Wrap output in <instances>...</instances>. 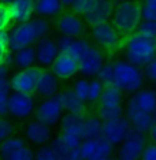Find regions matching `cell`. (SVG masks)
I'll use <instances>...</instances> for the list:
<instances>
[{"label": "cell", "instance_id": "obj_1", "mask_svg": "<svg viewBox=\"0 0 156 160\" xmlns=\"http://www.w3.org/2000/svg\"><path fill=\"white\" fill-rule=\"evenodd\" d=\"M48 33L49 23L44 18H32L28 22L17 23L8 32V48L11 52H15L25 47H32Z\"/></svg>", "mask_w": 156, "mask_h": 160}, {"label": "cell", "instance_id": "obj_2", "mask_svg": "<svg viewBox=\"0 0 156 160\" xmlns=\"http://www.w3.org/2000/svg\"><path fill=\"white\" fill-rule=\"evenodd\" d=\"M122 55L129 63L144 68L156 56V40L145 38L136 32L128 34L122 45Z\"/></svg>", "mask_w": 156, "mask_h": 160}, {"label": "cell", "instance_id": "obj_3", "mask_svg": "<svg viewBox=\"0 0 156 160\" xmlns=\"http://www.w3.org/2000/svg\"><path fill=\"white\" fill-rule=\"evenodd\" d=\"M145 75L143 68L134 66L125 59L114 62V83L123 94H133L145 86Z\"/></svg>", "mask_w": 156, "mask_h": 160}, {"label": "cell", "instance_id": "obj_4", "mask_svg": "<svg viewBox=\"0 0 156 160\" xmlns=\"http://www.w3.org/2000/svg\"><path fill=\"white\" fill-rule=\"evenodd\" d=\"M141 21V3L136 0H126L114 7L110 22L121 34H132L136 32Z\"/></svg>", "mask_w": 156, "mask_h": 160}, {"label": "cell", "instance_id": "obj_5", "mask_svg": "<svg viewBox=\"0 0 156 160\" xmlns=\"http://www.w3.org/2000/svg\"><path fill=\"white\" fill-rule=\"evenodd\" d=\"M147 144H148L147 134L132 127L126 140L117 147L118 160H140Z\"/></svg>", "mask_w": 156, "mask_h": 160}, {"label": "cell", "instance_id": "obj_6", "mask_svg": "<svg viewBox=\"0 0 156 160\" xmlns=\"http://www.w3.org/2000/svg\"><path fill=\"white\" fill-rule=\"evenodd\" d=\"M64 114L63 107L59 103V100L53 97H48V99H43L40 103L36 105L34 110V119L49 127H56L59 126L60 118Z\"/></svg>", "mask_w": 156, "mask_h": 160}, {"label": "cell", "instance_id": "obj_7", "mask_svg": "<svg viewBox=\"0 0 156 160\" xmlns=\"http://www.w3.org/2000/svg\"><path fill=\"white\" fill-rule=\"evenodd\" d=\"M36 99L33 94L13 92L8 97V115L14 119H28L34 114Z\"/></svg>", "mask_w": 156, "mask_h": 160}, {"label": "cell", "instance_id": "obj_8", "mask_svg": "<svg viewBox=\"0 0 156 160\" xmlns=\"http://www.w3.org/2000/svg\"><path fill=\"white\" fill-rule=\"evenodd\" d=\"M79 152H81L82 160H99L114 155L115 147L100 136L97 138L82 140L79 145Z\"/></svg>", "mask_w": 156, "mask_h": 160}, {"label": "cell", "instance_id": "obj_9", "mask_svg": "<svg viewBox=\"0 0 156 160\" xmlns=\"http://www.w3.org/2000/svg\"><path fill=\"white\" fill-rule=\"evenodd\" d=\"M106 63L103 49L97 45H90L88 52L78 60V74L84 78H95L103 64Z\"/></svg>", "mask_w": 156, "mask_h": 160}, {"label": "cell", "instance_id": "obj_10", "mask_svg": "<svg viewBox=\"0 0 156 160\" xmlns=\"http://www.w3.org/2000/svg\"><path fill=\"white\" fill-rule=\"evenodd\" d=\"M92 38L96 41L100 49L114 51L121 45V33L111 25V22H104L90 28Z\"/></svg>", "mask_w": 156, "mask_h": 160}, {"label": "cell", "instance_id": "obj_11", "mask_svg": "<svg viewBox=\"0 0 156 160\" xmlns=\"http://www.w3.org/2000/svg\"><path fill=\"white\" fill-rule=\"evenodd\" d=\"M132 129V125L125 115L118 119H112V121L103 122V127H101V137L106 138L110 144H112L115 148L119 144H122L126 140L128 134Z\"/></svg>", "mask_w": 156, "mask_h": 160}, {"label": "cell", "instance_id": "obj_12", "mask_svg": "<svg viewBox=\"0 0 156 160\" xmlns=\"http://www.w3.org/2000/svg\"><path fill=\"white\" fill-rule=\"evenodd\" d=\"M40 70H41V68L38 66L23 68V70H18L11 78H8L11 90L13 92L34 94L36 81H37Z\"/></svg>", "mask_w": 156, "mask_h": 160}, {"label": "cell", "instance_id": "obj_13", "mask_svg": "<svg viewBox=\"0 0 156 160\" xmlns=\"http://www.w3.org/2000/svg\"><path fill=\"white\" fill-rule=\"evenodd\" d=\"M114 7L115 4L111 0H95L92 7L82 15L85 25L93 28L96 25L110 22L112 12H114Z\"/></svg>", "mask_w": 156, "mask_h": 160}, {"label": "cell", "instance_id": "obj_14", "mask_svg": "<svg viewBox=\"0 0 156 160\" xmlns=\"http://www.w3.org/2000/svg\"><path fill=\"white\" fill-rule=\"evenodd\" d=\"M36 51V66L40 68H49L52 63L59 55L55 38H51L49 36L40 38L34 44Z\"/></svg>", "mask_w": 156, "mask_h": 160}, {"label": "cell", "instance_id": "obj_15", "mask_svg": "<svg viewBox=\"0 0 156 160\" xmlns=\"http://www.w3.org/2000/svg\"><path fill=\"white\" fill-rule=\"evenodd\" d=\"M85 22L75 12H66L59 15L56 21V30L59 34L68 36L71 38H78L85 34Z\"/></svg>", "mask_w": 156, "mask_h": 160}, {"label": "cell", "instance_id": "obj_16", "mask_svg": "<svg viewBox=\"0 0 156 160\" xmlns=\"http://www.w3.org/2000/svg\"><path fill=\"white\" fill-rule=\"evenodd\" d=\"M53 138V130L52 127L44 125V123L36 121L28 122L25 126V141L30 142L34 147H43V145H48L51 140Z\"/></svg>", "mask_w": 156, "mask_h": 160}, {"label": "cell", "instance_id": "obj_17", "mask_svg": "<svg viewBox=\"0 0 156 160\" xmlns=\"http://www.w3.org/2000/svg\"><path fill=\"white\" fill-rule=\"evenodd\" d=\"M49 70L62 81H71L78 75V62L68 55V53H59Z\"/></svg>", "mask_w": 156, "mask_h": 160}, {"label": "cell", "instance_id": "obj_18", "mask_svg": "<svg viewBox=\"0 0 156 160\" xmlns=\"http://www.w3.org/2000/svg\"><path fill=\"white\" fill-rule=\"evenodd\" d=\"M126 105L136 108L138 111L147 112V114H153V111L156 110V90L153 88L144 86L136 93L130 94Z\"/></svg>", "mask_w": 156, "mask_h": 160}, {"label": "cell", "instance_id": "obj_19", "mask_svg": "<svg viewBox=\"0 0 156 160\" xmlns=\"http://www.w3.org/2000/svg\"><path fill=\"white\" fill-rule=\"evenodd\" d=\"M60 90V81L53 74L49 68H41L38 72L37 81H36V90L38 96L43 99H48V97L56 96L58 92Z\"/></svg>", "mask_w": 156, "mask_h": 160}, {"label": "cell", "instance_id": "obj_20", "mask_svg": "<svg viewBox=\"0 0 156 160\" xmlns=\"http://www.w3.org/2000/svg\"><path fill=\"white\" fill-rule=\"evenodd\" d=\"M34 2L36 0H14L10 3L7 8L13 22L23 23L30 21L34 15Z\"/></svg>", "mask_w": 156, "mask_h": 160}, {"label": "cell", "instance_id": "obj_21", "mask_svg": "<svg viewBox=\"0 0 156 160\" xmlns=\"http://www.w3.org/2000/svg\"><path fill=\"white\" fill-rule=\"evenodd\" d=\"M55 97L59 100L64 112H71V114H85L86 112L88 105H86L85 101H82L79 97L75 96V93L73 92L71 88L59 90Z\"/></svg>", "mask_w": 156, "mask_h": 160}, {"label": "cell", "instance_id": "obj_22", "mask_svg": "<svg viewBox=\"0 0 156 160\" xmlns=\"http://www.w3.org/2000/svg\"><path fill=\"white\" fill-rule=\"evenodd\" d=\"M125 118L130 122L132 127L140 130V132H143L145 134H148L152 125L155 123L153 115L152 114H147V112L138 111V110H136V108L128 107V105L125 107Z\"/></svg>", "mask_w": 156, "mask_h": 160}, {"label": "cell", "instance_id": "obj_23", "mask_svg": "<svg viewBox=\"0 0 156 160\" xmlns=\"http://www.w3.org/2000/svg\"><path fill=\"white\" fill-rule=\"evenodd\" d=\"M85 114H71L64 112L60 118L59 126L60 133H71L82 138V129H84Z\"/></svg>", "mask_w": 156, "mask_h": 160}, {"label": "cell", "instance_id": "obj_24", "mask_svg": "<svg viewBox=\"0 0 156 160\" xmlns=\"http://www.w3.org/2000/svg\"><path fill=\"white\" fill-rule=\"evenodd\" d=\"M51 149L53 151L58 160H82L79 148H70L62 142L59 136L53 137L49 142Z\"/></svg>", "mask_w": 156, "mask_h": 160}, {"label": "cell", "instance_id": "obj_25", "mask_svg": "<svg viewBox=\"0 0 156 160\" xmlns=\"http://www.w3.org/2000/svg\"><path fill=\"white\" fill-rule=\"evenodd\" d=\"M63 4L60 0H36L34 2V14L40 18H55L63 11Z\"/></svg>", "mask_w": 156, "mask_h": 160}, {"label": "cell", "instance_id": "obj_26", "mask_svg": "<svg viewBox=\"0 0 156 160\" xmlns=\"http://www.w3.org/2000/svg\"><path fill=\"white\" fill-rule=\"evenodd\" d=\"M123 101H125V94L117 86L110 85L104 86L103 93L97 101V107H123Z\"/></svg>", "mask_w": 156, "mask_h": 160}, {"label": "cell", "instance_id": "obj_27", "mask_svg": "<svg viewBox=\"0 0 156 160\" xmlns=\"http://www.w3.org/2000/svg\"><path fill=\"white\" fill-rule=\"evenodd\" d=\"M13 66H15L18 70H23L36 66V51L34 45L25 47L13 52Z\"/></svg>", "mask_w": 156, "mask_h": 160}, {"label": "cell", "instance_id": "obj_28", "mask_svg": "<svg viewBox=\"0 0 156 160\" xmlns=\"http://www.w3.org/2000/svg\"><path fill=\"white\" fill-rule=\"evenodd\" d=\"M101 127L103 121L95 115H86L84 121V129H82V140H89V138H97L101 136Z\"/></svg>", "mask_w": 156, "mask_h": 160}, {"label": "cell", "instance_id": "obj_29", "mask_svg": "<svg viewBox=\"0 0 156 160\" xmlns=\"http://www.w3.org/2000/svg\"><path fill=\"white\" fill-rule=\"evenodd\" d=\"M26 145V141L22 137L18 136H11L7 140H4L3 142H0V159L6 160L10 155H13L17 149H19L21 147Z\"/></svg>", "mask_w": 156, "mask_h": 160}, {"label": "cell", "instance_id": "obj_30", "mask_svg": "<svg viewBox=\"0 0 156 160\" xmlns=\"http://www.w3.org/2000/svg\"><path fill=\"white\" fill-rule=\"evenodd\" d=\"M90 45L92 44H90L88 40L84 38V37L74 38L73 40V42H71V45H70V48H68V51H67V53L73 58V59H75L78 62L86 52H88Z\"/></svg>", "mask_w": 156, "mask_h": 160}, {"label": "cell", "instance_id": "obj_31", "mask_svg": "<svg viewBox=\"0 0 156 160\" xmlns=\"http://www.w3.org/2000/svg\"><path fill=\"white\" fill-rule=\"evenodd\" d=\"M96 115L103 122L118 119L125 115V107H97Z\"/></svg>", "mask_w": 156, "mask_h": 160}, {"label": "cell", "instance_id": "obj_32", "mask_svg": "<svg viewBox=\"0 0 156 160\" xmlns=\"http://www.w3.org/2000/svg\"><path fill=\"white\" fill-rule=\"evenodd\" d=\"M104 85L101 83L96 77L89 79V86H88V99H86V104H97L101 93H103Z\"/></svg>", "mask_w": 156, "mask_h": 160}, {"label": "cell", "instance_id": "obj_33", "mask_svg": "<svg viewBox=\"0 0 156 160\" xmlns=\"http://www.w3.org/2000/svg\"><path fill=\"white\" fill-rule=\"evenodd\" d=\"M10 93H11L10 81L6 79V81L0 85V118L8 115V97H10Z\"/></svg>", "mask_w": 156, "mask_h": 160}, {"label": "cell", "instance_id": "obj_34", "mask_svg": "<svg viewBox=\"0 0 156 160\" xmlns=\"http://www.w3.org/2000/svg\"><path fill=\"white\" fill-rule=\"evenodd\" d=\"M96 78L103 83L104 86H110L114 83V62H106L100 71L97 72Z\"/></svg>", "mask_w": 156, "mask_h": 160}, {"label": "cell", "instance_id": "obj_35", "mask_svg": "<svg viewBox=\"0 0 156 160\" xmlns=\"http://www.w3.org/2000/svg\"><path fill=\"white\" fill-rule=\"evenodd\" d=\"M136 33H138L145 38L156 40V22H153V21H141L136 29Z\"/></svg>", "mask_w": 156, "mask_h": 160}, {"label": "cell", "instance_id": "obj_36", "mask_svg": "<svg viewBox=\"0 0 156 160\" xmlns=\"http://www.w3.org/2000/svg\"><path fill=\"white\" fill-rule=\"evenodd\" d=\"M88 86H89V79L81 77L74 81L71 89H73V92L75 93V96L79 97L82 101L86 103V99H88Z\"/></svg>", "mask_w": 156, "mask_h": 160}, {"label": "cell", "instance_id": "obj_37", "mask_svg": "<svg viewBox=\"0 0 156 160\" xmlns=\"http://www.w3.org/2000/svg\"><path fill=\"white\" fill-rule=\"evenodd\" d=\"M6 160H34V149L26 144L23 147H21L19 149H17Z\"/></svg>", "mask_w": 156, "mask_h": 160}, {"label": "cell", "instance_id": "obj_38", "mask_svg": "<svg viewBox=\"0 0 156 160\" xmlns=\"http://www.w3.org/2000/svg\"><path fill=\"white\" fill-rule=\"evenodd\" d=\"M14 130H15V127H14V123L10 119H7L6 116L0 118V142H3L8 137L14 136Z\"/></svg>", "mask_w": 156, "mask_h": 160}, {"label": "cell", "instance_id": "obj_39", "mask_svg": "<svg viewBox=\"0 0 156 160\" xmlns=\"http://www.w3.org/2000/svg\"><path fill=\"white\" fill-rule=\"evenodd\" d=\"M93 3H95V0H74L71 4V10H73V12H75L77 15L82 17L90 7H92Z\"/></svg>", "mask_w": 156, "mask_h": 160}, {"label": "cell", "instance_id": "obj_40", "mask_svg": "<svg viewBox=\"0 0 156 160\" xmlns=\"http://www.w3.org/2000/svg\"><path fill=\"white\" fill-rule=\"evenodd\" d=\"M34 160H58V159L48 144L38 147L37 151H34Z\"/></svg>", "mask_w": 156, "mask_h": 160}, {"label": "cell", "instance_id": "obj_41", "mask_svg": "<svg viewBox=\"0 0 156 160\" xmlns=\"http://www.w3.org/2000/svg\"><path fill=\"white\" fill-rule=\"evenodd\" d=\"M8 52H11L8 48V32L0 30V66L4 64V58Z\"/></svg>", "mask_w": 156, "mask_h": 160}, {"label": "cell", "instance_id": "obj_42", "mask_svg": "<svg viewBox=\"0 0 156 160\" xmlns=\"http://www.w3.org/2000/svg\"><path fill=\"white\" fill-rule=\"evenodd\" d=\"M59 138L62 140V142L70 148H79V145L82 142V138L75 136L71 133H59Z\"/></svg>", "mask_w": 156, "mask_h": 160}, {"label": "cell", "instance_id": "obj_43", "mask_svg": "<svg viewBox=\"0 0 156 160\" xmlns=\"http://www.w3.org/2000/svg\"><path fill=\"white\" fill-rule=\"evenodd\" d=\"M141 19L156 22V7L144 2L143 4H141Z\"/></svg>", "mask_w": 156, "mask_h": 160}, {"label": "cell", "instance_id": "obj_44", "mask_svg": "<svg viewBox=\"0 0 156 160\" xmlns=\"http://www.w3.org/2000/svg\"><path fill=\"white\" fill-rule=\"evenodd\" d=\"M73 40L74 38L68 37V36H63V34L58 36V38H55V42H56V47H58L59 53H67V51H68V48H70Z\"/></svg>", "mask_w": 156, "mask_h": 160}, {"label": "cell", "instance_id": "obj_45", "mask_svg": "<svg viewBox=\"0 0 156 160\" xmlns=\"http://www.w3.org/2000/svg\"><path fill=\"white\" fill-rule=\"evenodd\" d=\"M11 23V18H10V12L6 4L0 3V30H7Z\"/></svg>", "mask_w": 156, "mask_h": 160}, {"label": "cell", "instance_id": "obj_46", "mask_svg": "<svg viewBox=\"0 0 156 160\" xmlns=\"http://www.w3.org/2000/svg\"><path fill=\"white\" fill-rule=\"evenodd\" d=\"M143 71H144L145 79H148V81H151V82L156 81V56L143 68Z\"/></svg>", "mask_w": 156, "mask_h": 160}, {"label": "cell", "instance_id": "obj_47", "mask_svg": "<svg viewBox=\"0 0 156 160\" xmlns=\"http://www.w3.org/2000/svg\"><path fill=\"white\" fill-rule=\"evenodd\" d=\"M140 160H156V144H147Z\"/></svg>", "mask_w": 156, "mask_h": 160}, {"label": "cell", "instance_id": "obj_48", "mask_svg": "<svg viewBox=\"0 0 156 160\" xmlns=\"http://www.w3.org/2000/svg\"><path fill=\"white\" fill-rule=\"evenodd\" d=\"M6 79H8V67L3 64V66H0V85H2Z\"/></svg>", "mask_w": 156, "mask_h": 160}, {"label": "cell", "instance_id": "obj_49", "mask_svg": "<svg viewBox=\"0 0 156 160\" xmlns=\"http://www.w3.org/2000/svg\"><path fill=\"white\" fill-rule=\"evenodd\" d=\"M147 137H148V140L151 141L152 144H156V122L152 125V127H151V130L148 132V134H147Z\"/></svg>", "mask_w": 156, "mask_h": 160}, {"label": "cell", "instance_id": "obj_50", "mask_svg": "<svg viewBox=\"0 0 156 160\" xmlns=\"http://www.w3.org/2000/svg\"><path fill=\"white\" fill-rule=\"evenodd\" d=\"M73 2H74V0H60V3L63 4V7H71Z\"/></svg>", "mask_w": 156, "mask_h": 160}, {"label": "cell", "instance_id": "obj_51", "mask_svg": "<svg viewBox=\"0 0 156 160\" xmlns=\"http://www.w3.org/2000/svg\"><path fill=\"white\" fill-rule=\"evenodd\" d=\"M99 160H118V158L117 156H108V158H103V159H99Z\"/></svg>", "mask_w": 156, "mask_h": 160}, {"label": "cell", "instance_id": "obj_52", "mask_svg": "<svg viewBox=\"0 0 156 160\" xmlns=\"http://www.w3.org/2000/svg\"><path fill=\"white\" fill-rule=\"evenodd\" d=\"M145 3H148V4H151V6H155L156 7V0H144Z\"/></svg>", "mask_w": 156, "mask_h": 160}, {"label": "cell", "instance_id": "obj_53", "mask_svg": "<svg viewBox=\"0 0 156 160\" xmlns=\"http://www.w3.org/2000/svg\"><path fill=\"white\" fill-rule=\"evenodd\" d=\"M11 2H14V0H0V3H3V4H6V6H8Z\"/></svg>", "mask_w": 156, "mask_h": 160}, {"label": "cell", "instance_id": "obj_54", "mask_svg": "<svg viewBox=\"0 0 156 160\" xmlns=\"http://www.w3.org/2000/svg\"><path fill=\"white\" fill-rule=\"evenodd\" d=\"M114 4H118V3H122V2H126V0H111Z\"/></svg>", "mask_w": 156, "mask_h": 160}, {"label": "cell", "instance_id": "obj_55", "mask_svg": "<svg viewBox=\"0 0 156 160\" xmlns=\"http://www.w3.org/2000/svg\"><path fill=\"white\" fill-rule=\"evenodd\" d=\"M153 89H155V90H156V81H155V82H153Z\"/></svg>", "mask_w": 156, "mask_h": 160}]
</instances>
